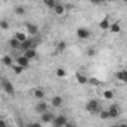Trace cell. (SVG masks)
<instances>
[{
    "label": "cell",
    "mask_w": 127,
    "mask_h": 127,
    "mask_svg": "<svg viewBox=\"0 0 127 127\" xmlns=\"http://www.w3.org/2000/svg\"><path fill=\"white\" fill-rule=\"evenodd\" d=\"M86 111L90 112V114H99V111H100V103H99V100L90 99V100L86 103Z\"/></svg>",
    "instance_id": "obj_1"
},
{
    "label": "cell",
    "mask_w": 127,
    "mask_h": 127,
    "mask_svg": "<svg viewBox=\"0 0 127 127\" xmlns=\"http://www.w3.org/2000/svg\"><path fill=\"white\" fill-rule=\"evenodd\" d=\"M55 114H53V111H46V112H43V114H40V123L41 124H52V121L55 120Z\"/></svg>",
    "instance_id": "obj_2"
},
{
    "label": "cell",
    "mask_w": 127,
    "mask_h": 127,
    "mask_svg": "<svg viewBox=\"0 0 127 127\" xmlns=\"http://www.w3.org/2000/svg\"><path fill=\"white\" fill-rule=\"evenodd\" d=\"M1 87H3V90H4V92H6L9 96H13V95H15V87H13L12 81H9L7 78H4V80L1 81Z\"/></svg>",
    "instance_id": "obj_3"
},
{
    "label": "cell",
    "mask_w": 127,
    "mask_h": 127,
    "mask_svg": "<svg viewBox=\"0 0 127 127\" xmlns=\"http://www.w3.org/2000/svg\"><path fill=\"white\" fill-rule=\"evenodd\" d=\"M66 123H68V118H66V115L59 114V115H56V117H55V120L52 121V126H53V127H64Z\"/></svg>",
    "instance_id": "obj_4"
},
{
    "label": "cell",
    "mask_w": 127,
    "mask_h": 127,
    "mask_svg": "<svg viewBox=\"0 0 127 127\" xmlns=\"http://www.w3.org/2000/svg\"><path fill=\"white\" fill-rule=\"evenodd\" d=\"M120 106L118 105H111L109 108H108V114H109V118H117V117H120Z\"/></svg>",
    "instance_id": "obj_5"
},
{
    "label": "cell",
    "mask_w": 127,
    "mask_h": 127,
    "mask_svg": "<svg viewBox=\"0 0 127 127\" xmlns=\"http://www.w3.org/2000/svg\"><path fill=\"white\" fill-rule=\"evenodd\" d=\"M77 37L80 40H87L90 37V31L87 28H84V27H80V28H77Z\"/></svg>",
    "instance_id": "obj_6"
},
{
    "label": "cell",
    "mask_w": 127,
    "mask_h": 127,
    "mask_svg": "<svg viewBox=\"0 0 127 127\" xmlns=\"http://www.w3.org/2000/svg\"><path fill=\"white\" fill-rule=\"evenodd\" d=\"M46 111H49V105H47L44 100H40V102L35 105V112H37V114H43V112H46Z\"/></svg>",
    "instance_id": "obj_7"
},
{
    "label": "cell",
    "mask_w": 127,
    "mask_h": 127,
    "mask_svg": "<svg viewBox=\"0 0 127 127\" xmlns=\"http://www.w3.org/2000/svg\"><path fill=\"white\" fill-rule=\"evenodd\" d=\"M15 62L18 64V65H21V66H24V68H28V66H30V59L25 58L24 55H18Z\"/></svg>",
    "instance_id": "obj_8"
},
{
    "label": "cell",
    "mask_w": 127,
    "mask_h": 127,
    "mask_svg": "<svg viewBox=\"0 0 127 127\" xmlns=\"http://www.w3.org/2000/svg\"><path fill=\"white\" fill-rule=\"evenodd\" d=\"M25 28H27V31H28L30 35H37L38 34V27L35 24H32V22H27L25 24Z\"/></svg>",
    "instance_id": "obj_9"
},
{
    "label": "cell",
    "mask_w": 127,
    "mask_h": 127,
    "mask_svg": "<svg viewBox=\"0 0 127 127\" xmlns=\"http://www.w3.org/2000/svg\"><path fill=\"white\" fill-rule=\"evenodd\" d=\"M115 77H117V80H120L121 83H126L127 84V69H120V71H117V72H115Z\"/></svg>",
    "instance_id": "obj_10"
},
{
    "label": "cell",
    "mask_w": 127,
    "mask_h": 127,
    "mask_svg": "<svg viewBox=\"0 0 127 127\" xmlns=\"http://www.w3.org/2000/svg\"><path fill=\"white\" fill-rule=\"evenodd\" d=\"M75 78H77V83L78 84H87V81H89V77L86 75V74H83V72H77L75 74Z\"/></svg>",
    "instance_id": "obj_11"
},
{
    "label": "cell",
    "mask_w": 127,
    "mask_h": 127,
    "mask_svg": "<svg viewBox=\"0 0 127 127\" xmlns=\"http://www.w3.org/2000/svg\"><path fill=\"white\" fill-rule=\"evenodd\" d=\"M64 105V97L62 96H53V97H52V106H53V108H61V106H62Z\"/></svg>",
    "instance_id": "obj_12"
},
{
    "label": "cell",
    "mask_w": 127,
    "mask_h": 127,
    "mask_svg": "<svg viewBox=\"0 0 127 127\" xmlns=\"http://www.w3.org/2000/svg\"><path fill=\"white\" fill-rule=\"evenodd\" d=\"M52 10L55 12V15H56V16H62L64 13H65V6H64L62 3H56V6H55Z\"/></svg>",
    "instance_id": "obj_13"
},
{
    "label": "cell",
    "mask_w": 127,
    "mask_h": 127,
    "mask_svg": "<svg viewBox=\"0 0 127 127\" xmlns=\"http://www.w3.org/2000/svg\"><path fill=\"white\" fill-rule=\"evenodd\" d=\"M109 25H111V22H109V16L106 15V16H105V18L99 22V28L105 31V30H109Z\"/></svg>",
    "instance_id": "obj_14"
},
{
    "label": "cell",
    "mask_w": 127,
    "mask_h": 127,
    "mask_svg": "<svg viewBox=\"0 0 127 127\" xmlns=\"http://www.w3.org/2000/svg\"><path fill=\"white\" fill-rule=\"evenodd\" d=\"M32 96H34L35 99L41 100V99H44V96H46V93H44V90H43V89L37 87V89H34V90H32Z\"/></svg>",
    "instance_id": "obj_15"
},
{
    "label": "cell",
    "mask_w": 127,
    "mask_h": 127,
    "mask_svg": "<svg viewBox=\"0 0 127 127\" xmlns=\"http://www.w3.org/2000/svg\"><path fill=\"white\" fill-rule=\"evenodd\" d=\"M22 55L31 61V59H35V58H37V50H35V49H28V50H24Z\"/></svg>",
    "instance_id": "obj_16"
},
{
    "label": "cell",
    "mask_w": 127,
    "mask_h": 127,
    "mask_svg": "<svg viewBox=\"0 0 127 127\" xmlns=\"http://www.w3.org/2000/svg\"><path fill=\"white\" fill-rule=\"evenodd\" d=\"M28 49H34V43L30 38H27L25 41L21 43V50H28Z\"/></svg>",
    "instance_id": "obj_17"
},
{
    "label": "cell",
    "mask_w": 127,
    "mask_h": 127,
    "mask_svg": "<svg viewBox=\"0 0 127 127\" xmlns=\"http://www.w3.org/2000/svg\"><path fill=\"white\" fill-rule=\"evenodd\" d=\"M1 64H3V65H6V66H13V65H15L13 58H12V56H9V55H4V56L1 58Z\"/></svg>",
    "instance_id": "obj_18"
},
{
    "label": "cell",
    "mask_w": 127,
    "mask_h": 127,
    "mask_svg": "<svg viewBox=\"0 0 127 127\" xmlns=\"http://www.w3.org/2000/svg\"><path fill=\"white\" fill-rule=\"evenodd\" d=\"M9 46L13 49V50H18V49H21V43L15 38V37H12V38H9Z\"/></svg>",
    "instance_id": "obj_19"
},
{
    "label": "cell",
    "mask_w": 127,
    "mask_h": 127,
    "mask_svg": "<svg viewBox=\"0 0 127 127\" xmlns=\"http://www.w3.org/2000/svg\"><path fill=\"white\" fill-rule=\"evenodd\" d=\"M109 31L114 32V34H118V32L121 31V25H120L118 22H112V24L109 25Z\"/></svg>",
    "instance_id": "obj_20"
},
{
    "label": "cell",
    "mask_w": 127,
    "mask_h": 127,
    "mask_svg": "<svg viewBox=\"0 0 127 127\" xmlns=\"http://www.w3.org/2000/svg\"><path fill=\"white\" fill-rule=\"evenodd\" d=\"M13 37H15L19 43H22V41H25V40L28 38V37H27V34H25V32H22V31H18L15 35H13Z\"/></svg>",
    "instance_id": "obj_21"
},
{
    "label": "cell",
    "mask_w": 127,
    "mask_h": 127,
    "mask_svg": "<svg viewBox=\"0 0 127 127\" xmlns=\"http://www.w3.org/2000/svg\"><path fill=\"white\" fill-rule=\"evenodd\" d=\"M65 49H66V43H65L64 40H61V41L58 43V46H56V53H62Z\"/></svg>",
    "instance_id": "obj_22"
},
{
    "label": "cell",
    "mask_w": 127,
    "mask_h": 127,
    "mask_svg": "<svg viewBox=\"0 0 127 127\" xmlns=\"http://www.w3.org/2000/svg\"><path fill=\"white\" fill-rule=\"evenodd\" d=\"M12 69H13V72H15L16 75H19V74H22V72H24V69H25V68H24V66H21V65H18V64H15V65L12 66Z\"/></svg>",
    "instance_id": "obj_23"
},
{
    "label": "cell",
    "mask_w": 127,
    "mask_h": 127,
    "mask_svg": "<svg viewBox=\"0 0 127 127\" xmlns=\"http://www.w3.org/2000/svg\"><path fill=\"white\" fill-rule=\"evenodd\" d=\"M56 0H43V4L46 6V7H49V9H53L55 6H56Z\"/></svg>",
    "instance_id": "obj_24"
},
{
    "label": "cell",
    "mask_w": 127,
    "mask_h": 127,
    "mask_svg": "<svg viewBox=\"0 0 127 127\" xmlns=\"http://www.w3.org/2000/svg\"><path fill=\"white\" fill-rule=\"evenodd\" d=\"M15 13L19 15V16H22V15L27 13V9H25L24 6H16V7H15Z\"/></svg>",
    "instance_id": "obj_25"
},
{
    "label": "cell",
    "mask_w": 127,
    "mask_h": 127,
    "mask_svg": "<svg viewBox=\"0 0 127 127\" xmlns=\"http://www.w3.org/2000/svg\"><path fill=\"white\" fill-rule=\"evenodd\" d=\"M55 75H56L58 78H64V77L66 75V71H65L64 68H56V71H55Z\"/></svg>",
    "instance_id": "obj_26"
},
{
    "label": "cell",
    "mask_w": 127,
    "mask_h": 127,
    "mask_svg": "<svg viewBox=\"0 0 127 127\" xmlns=\"http://www.w3.org/2000/svg\"><path fill=\"white\" fill-rule=\"evenodd\" d=\"M89 84H92V86H100L102 84V81L100 80H97L95 77H89V81H87Z\"/></svg>",
    "instance_id": "obj_27"
},
{
    "label": "cell",
    "mask_w": 127,
    "mask_h": 127,
    "mask_svg": "<svg viewBox=\"0 0 127 127\" xmlns=\"http://www.w3.org/2000/svg\"><path fill=\"white\" fill-rule=\"evenodd\" d=\"M9 27H10L9 21H6V19H1V21H0V28H1V30H9Z\"/></svg>",
    "instance_id": "obj_28"
},
{
    "label": "cell",
    "mask_w": 127,
    "mask_h": 127,
    "mask_svg": "<svg viewBox=\"0 0 127 127\" xmlns=\"http://www.w3.org/2000/svg\"><path fill=\"white\" fill-rule=\"evenodd\" d=\"M99 117L102 118V120H109V114H108V109L106 111H99Z\"/></svg>",
    "instance_id": "obj_29"
},
{
    "label": "cell",
    "mask_w": 127,
    "mask_h": 127,
    "mask_svg": "<svg viewBox=\"0 0 127 127\" xmlns=\"http://www.w3.org/2000/svg\"><path fill=\"white\" fill-rule=\"evenodd\" d=\"M103 97L105 99H114V92L112 90H105L103 92Z\"/></svg>",
    "instance_id": "obj_30"
},
{
    "label": "cell",
    "mask_w": 127,
    "mask_h": 127,
    "mask_svg": "<svg viewBox=\"0 0 127 127\" xmlns=\"http://www.w3.org/2000/svg\"><path fill=\"white\" fill-rule=\"evenodd\" d=\"M25 127H43L41 126V123H37V121H30V123H27Z\"/></svg>",
    "instance_id": "obj_31"
},
{
    "label": "cell",
    "mask_w": 127,
    "mask_h": 127,
    "mask_svg": "<svg viewBox=\"0 0 127 127\" xmlns=\"http://www.w3.org/2000/svg\"><path fill=\"white\" fill-rule=\"evenodd\" d=\"M95 53H96V50L93 49V47H90V49H87V56H95Z\"/></svg>",
    "instance_id": "obj_32"
},
{
    "label": "cell",
    "mask_w": 127,
    "mask_h": 127,
    "mask_svg": "<svg viewBox=\"0 0 127 127\" xmlns=\"http://www.w3.org/2000/svg\"><path fill=\"white\" fill-rule=\"evenodd\" d=\"M90 1H92L93 4H100V3H103L105 0H90Z\"/></svg>",
    "instance_id": "obj_33"
},
{
    "label": "cell",
    "mask_w": 127,
    "mask_h": 127,
    "mask_svg": "<svg viewBox=\"0 0 127 127\" xmlns=\"http://www.w3.org/2000/svg\"><path fill=\"white\" fill-rule=\"evenodd\" d=\"M6 126H7V123H6L3 118H0V127H6Z\"/></svg>",
    "instance_id": "obj_34"
},
{
    "label": "cell",
    "mask_w": 127,
    "mask_h": 127,
    "mask_svg": "<svg viewBox=\"0 0 127 127\" xmlns=\"http://www.w3.org/2000/svg\"><path fill=\"white\" fill-rule=\"evenodd\" d=\"M64 127H77V126H75L74 123H69V121H68V123H66V124H65Z\"/></svg>",
    "instance_id": "obj_35"
},
{
    "label": "cell",
    "mask_w": 127,
    "mask_h": 127,
    "mask_svg": "<svg viewBox=\"0 0 127 127\" xmlns=\"http://www.w3.org/2000/svg\"><path fill=\"white\" fill-rule=\"evenodd\" d=\"M118 127H127V123H123V124H120Z\"/></svg>",
    "instance_id": "obj_36"
},
{
    "label": "cell",
    "mask_w": 127,
    "mask_h": 127,
    "mask_svg": "<svg viewBox=\"0 0 127 127\" xmlns=\"http://www.w3.org/2000/svg\"><path fill=\"white\" fill-rule=\"evenodd\" d=\"M19 127H25V126H24V124H19Z\"/></svg>",
    "instance_id": "obj_37"
},
{
    "label": "cell",
    "mask_w": 127,
    "mask_h": 127,
    "mask_svg": "<svg viewBox=\"0 0 127 127\" xmlns=\"http://www.w3.org/2000/svg\"><path fill=\"white\" fill-rule=\"evenodd\" d=\"M123 1H124V3H127V0H123Z\"/></svg>",
    "instance_id": "obj_38"
},
{
    "label": "cell",
    "mask_w": 127,
    "mask_h": 127,
    "mask_svg": "<svg viewBox=\"0 0 127 127\" xmlns=\"http://www.w3.org/2000/svg\"><path fill=\"white\" fill-rule=\"evenodd\" d=\"M6 127H10V126H9V124H7V126H6Z\"/></svg>",
    "instance_id": "obj_39"
},
{
    "label": "cell",
    "mask_w": 127,
    "mask_h": 127,
    "mask_svg": "<svg viewBox=\"0 0 127 127\" xmlns=\"http://www.w3.org/2000/svg\"><path fill=\"white\" fill-rule=\"evenodd\" d=\"M114 127H118V126H114Z\"/></svg>",
    "instance_id": "obj_40"
}]
</instances>
